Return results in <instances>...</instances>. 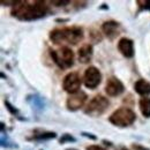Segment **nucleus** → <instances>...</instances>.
<instances>
[{
	"instance_id": "obj_1",
	"label": "nucleus",
	"mask_w": 150,
	"mask_h": 150,
	"mask_svg": "<svg viewBox=\"0 0 150 150\" xmlns=\"http://www.w3.org/2000/svg\"><path fill=\"white\" fill-rule=\"evenodd\" d=\"M49 7L45 1H16L13 6L12 15L21 21H35L46 16Z\"/></svg>"
},
{
	"instance_id": "obj_2",
	"label": "nucleus",
	"mask_w": 150,
	"mask_h": 150,
	"mask_svg": "<svg viewBox=\"0 0 150 150\" xmlns=\"http://www.w3.org/2000/svg\"><path fill=\"white\" fill-rule=\"evenodd\" d=\"M83 38V29L80 27H66L61 29H53L50 33V39L54 44L61 43H69V44H77Z\"/></svg>"
},
{
	"instance_id": "obj_3",
	"label": "nucleus",
	"mask_w": 150,
	"mask_h": 150,
	"mask_svg": "<svg viewBox=\"0 0 150 150\" xmlns=\"http://www.w3.org/2000/svg\"><path fill=\"white\" fill-rule=\"evenodd\" d=\"M109 120L117 127H128L136 120V114L128 108H120L110 115Z\"/></svg>"
},
{
	"instance_id": "obj_4",
	"label": "nucleus",
	"mask_w": 150,
	"mask_h": 150,
	"mask_svg": "<svg viewBox=\"0 0 150 150\" xmlns=\"http://www.w3.org/2000/svg\"><path fill=\"white\" fill-rule=\"evenodd\" d=\"M50 56L52 58V60L54 61V64L61 69L69 68L74 64V53L67 46H64L58 51L50 50Z\"/></svg>"
},
{
	"instance_id": "obj_5",
	"label": "nucleus",
	"mask_w": 150,
	"mask_h": 150,
	"mask_svg": "<svg viewBox=\"0 0 150 150\" xmlns=\"http://www.w3.org/2000/svg\"><path fill=\"white\" fill-rule=\"evenodd\" d=\"M109 105L110 102L108 100V98H105L102 95H97L86 105L84 113L89 117H100L109 109Z\"/></svg>"
},
{
	"instance_id": "obj_6",
	"label": "nucleus",
	"mask_w": 150,
	"mask_h": 150,
	"mask_svg": "<svg viewBox=\"0 0 150 150\" xmlns=\"http://www.w3.org/2000/svg\"><path fill=\"white\" fill-rule=\"evenodd\" d=\"M81 77L79 73L76 72H71L64 77V81H62V88L66 93H68L69 95L72 94H76L80 90L81 88Z\"/></svg>"
},
{
	"instance_id": "obj_7",
	"label": "nucleus",
	"mask_w": 150,
	"mask_h": 150,
	"mask_svg": "<svg viewBox=\"0 0 150 150\" xmlns=\"http://www.w3.org/2000/svg\"><path fill=\"white\" fill-rule=\"evenodd\" d=\"M84 86L89 89H96L102 82V73L95 66H89L83 75Z\"/></svg>"
},
{
	"instance_id": "obj_8",
	"label": "nucleus",
	"mask_w": 150,
	"mask_h": 150,
	"mask_svg": "<svg viewBox=\"0 0 150 150\" xmlns=\"http://www.w3.org/2000/svg\"><path fill=\"white\" fill-rule=\"evenodd\" d=\"M87 100V94L83 91H79L76 94L69 95L66 100V106L69 111H77L80 110Z\"/></svg>"
},
{
	"instance_id": "obj_9",
	"label": "nucleus",
	"mask_w": 150,
	"mask_h": 150,
	"mask_svg": "<svg viewBox=\"0 0 150 150\" xmlns=\"http://www.w3.org/2000/svg\"><path fill=\"white\" fill-rule=\"evenodd\" d=\"M125 90V87H124V83L114 77V76H111L106 81V84H105V93L109 95L110 97H115V96H119L124 93Z\"/></svg>"
},
{
	"instance_id": "obj_10",
	"label": "nucleus",
	"mask_w": 150,
	"mask_h": 150,
	"mask_svg": "<svg viewBox=\"0 0 150 150\" xmlns=\"http://www.w3.org/2000/svg\"><path fill=\"white\" fill-rule=\"evenodd\" d=\"M118 50L120 53L126 58H133L134 57V42L131 38L122 37L118 42Z\"/></svg>"
},
{
	"instance_id": "obj_11",
	"label": "nucleus",
	"mask_w": 150,
	"mask_h": 150,
	"mask_svg": "<svg viewBox=\"0 0 150 150\" xmlns=\"http://www.w3.org/2000/svg\"><path fill=\"white\" fill-rule=\"evenodd\" d=\"M102 30L104 33V35L109 39H114L119 34H120V25L117 21H106L103 23L102 25Z\"/></svg>"
},
{
	"instance_id": "obj_12",
	"label": "nucleus",
	"mask_w": 150,
	"mask_h": 150,
	"mask_svg": "<svg viewBox=\"0 0 150 150\" xmlns=\"http://www.w3.org/2000/svg\"><path fill=\"white\" fill-rule=\"evenodd\" d=\"M93 53H94V49H93V45L90 44H84L82 45L79 51H77V58H79V61L81 64H88L91 58H93Z\"/></svg>"
},
{
	"instance_id": "obj_13",
	"label": "nucleus",
	"mask_w": 150,
	"mask_h": 150,
	"mask_svg": "<svg viewBox=\"0 0 150 150\" xmlns=\"http://www.w3.org/2000/svg\"><path fill=\"white\" fill-rule=\"evenodd\" d=\"M134 90L141 96H148L150 95V83L143 79L137 80L134 84Z\"/></svg>"
},
{
	"instance_id": "obj_14",
	"label": "nucleus",
	"mask_w": 150,
	"mask_h": 150,
	"mask_svg": "<svg viewBox=\"0 0 150 150\" xmlns=\"http://www.w3.org/2000/svg\"><path fill=\"white\" fill-rule=\"evenodd\" d=\"M140 111L143 117L150 118V98L149 97H142L139 102Z\"/></svg>"
},
{
	"instance_id": "obj_15",
	"label": "nucleus",
	"mask_w": 150,
	"mask_h": 150,
	"mask_svg": "<svg viewBox=\"0 0 150 150\" xmlns=\"http://www.w3.org/2000/svg\"><path fill=\"white\" fill-rule=\"evenodd\" d=\"M57 136L56 133H53V132H42V133H39V134H36V135H34V140H39V141H42V140H50V139H54Z\"/></svg>"
},
{
	"instance_id": "obj_16",
	"label": "nucleus",
	"mask_w": 150,
	"mask_h": 150,
	"mask_svg": "<svg viewBox=\"0 0 150 150\" xmlns=\"http://www.w3.org/2000/svg\"><path fill=\"white\" fill-rule=\"evenodd\" d=\"M75 141H76L75 137H73L71 134H64V135L60 137V140H59L60 143H65V142H75Z\"/></svg>"
},
{
	"instance_id": "obj_17",
	"label": "nucleus",
	"mask_w": 150,
	"mask_h": 150,
	"mask_svg": "<svg viewBox=\"0 0 150 150\" xmlns=\"http://www.w3.org/2000/svg\"><path fill=\"white\" fill-rule=\"evenodd\" d=\"M136 4L139 5L140 9H150V0H137Z\"/></svg>"
},
{
	"instance_id": "obj_18",
	"label": "nucleus",
	"mask_w": 150,
	"mask_h": 150,
	"mask_svg": "<svg viewBox=\"0 0 150 150\" xmlns=\"http://www.w3.org/2000/svg\"><path fill=\"white\" fill-rule=\"evenodd\" d=\"M5 105H6V109L12 113V114H18V110H16V109H15L8 100H5Z\"/></svg>"
},
{
	"instance_id": "obj_19",
	"label": "nucleus",
	"mask_w": 150,
	"mask_h": 150,
	"mask_svg": "<svg viewBox=\"0 0 150 150\" xmlns=\"http://www.w3.org/2000/svg\"><path fill=\"white\" fill-rule=\"evenodd\" d=\"M71 1L69 0H61V1H56V0H53V1H51V4H53V5H56V6H65V5H68Z\"/></svg>"
},
{
	"instance_id": "obj_20",
	"label": "nucleus",
	"mask_w": 150,
	"mask_h": 150,
	"mask_svg": "<svg viewBox=\"0 0 150 150\" xmlns=\"http://www.w3.org/2000/svg\"><path fill=\"white\" fill-rule=\"evenodd\" d=\"M87 150H106L105 148L100 147V146H96V144H91V146H88Z\"/></svg>"
},
{
	"instance_id": "obj_21",
	"label": "nucleus",
	"mask_w": 150,
	"mask_h": 150,
	"mask_svg": "<svg viewBox=\"0 0 150 150\" xmlns=\"http://www.w3.org/2000/svg\"><path fill=\"white\" fill-rule=\"evenodd\" d=\"M132 147H133L134 150H149L147 149V148H144V147H142V146H139V144H133Z\"/></svg>"
},
{
	"instance_id": "obj_22",
	"label": "nucleus",
	"mask_w": 150,
	"mask_h": 150,
	"mask_svg": "<svg viewBox=\"0 0 150 150\" xmlns=\"http://www.w3.org/2000/svg\"><path fill=\"white\" fill-rule=\"evenodd\" d=\"M82 135L83 136H87V137H90V139H93V140H96V136H94V135H90V133H82Z\"/></svg>"
},
{
	"instance_id": "obj_23",
	"label": "nucleus",
	"mask_w": 150,
	"mask_h": 150,
	"mask_svg": "<svg viewBox=\"0 0 150 150\" xmlns=\"http://www.w3.org/2000/svg\"><path fill=\"white\" fill-rule=\"evenodd\" d=\"M115 150H129V149H127L126 147H124V146H120V147H118Z\"/></svg>"
},
{
	"instance_id": "obj_24",
	"label": "nucleus",
	"mask_w": 150,
	"mask_h": 150,
	"mask_svg": "<svg viewBox=\"0 0 150 150\" xmlns=\"http://www.w3.org/2000/svg\"><path fill=\"white\" fill-rule=\"evenodd\" d=\"M67 150H77V149H74V148H71V149H67Z\"/></svg>"
}]
</instances>
